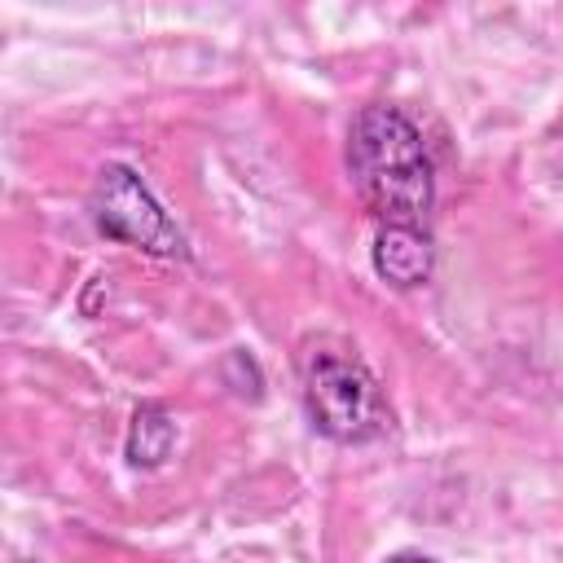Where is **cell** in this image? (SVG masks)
Wrapping results in <instances>:
<instances>
[{
	"label": "cell",
	"mask_w": 563,
	"mask_h": 563,
	"mask_svg": "<svg viewBox=\"0 0 563 563\" xmlns=\"http://www.w3.org/2000/svg\"><path fill=\"white\" fill-rule=\"evenodd\" d=\"M347 167L374 229H431L435 172L405 110L365 106L347 128Z\"/></svg>",
	"instance_id": "6da1fadb"
},
{
	"label": "cell",
	"mask_w": 563,
	"mask_h": 563,
	"mask_svg": "<svg viewBox=\"0 0 563 563\" xmlns=\"http://www.w3.org/2000/svg\"><path fill=\"white\" fill-rule=\"evenodd\" d=\"M295 369H299V400L317 435L334 444H369L391 431V405L352 343L334 334L303 339Z\"/></svg>",
	"instance_id": "7a4b0ae2"
},
{
	"label": "cell",
	"mask_w": 563,
	"mask_h": 563,
	"mask_svg": "<svg viewBox=\"0 0 563 563\" xmlns=\"http://www.w3.org/2000/svg\"><path fill=\"white\" fill-rule=\"evenodd\" d=\"M88 216L110 242H123L154 260H189V238L128 163H106L97 172L88 189Z\"/></svg>",
	"instance_id": "3957f363"
},
{
	"label": "cell",
	"mask_w": 563,
	"mask_h": 563,
	"mask_svg": "<svg viewBox=\"0 0 563 563\" xmlns=\"http://www.w3.org/2000/svg\"><path fill=\"white\" fill-rule=\"evenodd\" d=\"M374 273L396 286V290H413L431 277L435 268V246H431V229H374V246H369Z\"/></svg>",
	"instance_id": "277c9868"
},
{
	"label": "cell",
	"mask_w": 563,
	"mask_h": 563,
	"mask_svg": "<svg viewBox=\"0 0 563 563\" xmlns=\"http://www.w3.org/2000/svg\"><path fill=\"white\" fill-rule=\"evenodd\" d=\"M172 444H176V418L167 413V405H158V400L136 405V413L128 422V435H123L128 462L141 466V471H154L172 457Z\"/></svg>",
	"instance_id": "5b68a950"
},
{
	"label": "cell",
	"mask_w": 563,
	"mask_h": 563,
	"mask_svg": "<svg viewBox=\"0 0 563 563\" xmlns=\"http://www.w3.org/2000/svg\"><path fill=\"white\" fill-rule=\"evenodd\" d=\"M224 383H229L238 396H246V400H260V396H264V374H260L255 356H246L242 347H233V352L224 356Z\"/></svg>",
	"instance_id": "8992f818"
},
{
	"label": "cell",
	"mask_w": 563,
	"mask_h": 563,
	"mask_svg": "<svg viewBox=\"0 0 563 563\" xmlns=\"http://www.w3.org/2000/svg\"><path fill=\"white\" fill-rule=\"evenodd\" d=\"M387 563H440V559H427V554H396V559H387Z\"/></svg>",
	"instance_id": "52a82bcc"
}]
</instances>
